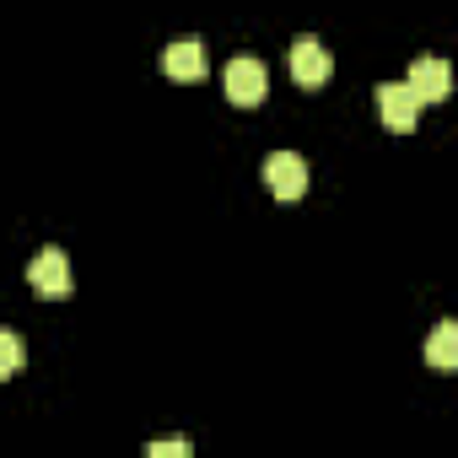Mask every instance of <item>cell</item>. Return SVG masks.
<instances>
[{
    "mask_svg": "<svg viewBox=\"0 0 458 458\" xmlns=\"http://www.w3.org/2000/svg\"><path fill=\"white\" fill-rule=\"evenodd\" d=\"M329 76H335L329 49H324L318 38H297V44H292V81H297V87H308V92H318Z\"/></svg>",
    "mask_w": 458,
    "mask_h": 458,
    "instance_id": "obj_5",
    "label": "cell"
},
{
    "mask_svg": "<svg viewBox=\"0 0 458 458\" xmlns=\"http://www.w3.org/2000/svg\"><path fill=\"white\" fill-rule=\"evenodd\" d=\"M17 367H22V340L12 329H0V383H6Z\"/></svg>",
    "mask_w": 458,
    "mask_h": 458,
    "instance_id": "obj_9",
    "label": "cell"
},
{
    "mask_svg": "<svg viewBox=\"0 0 458 458\" xmlns=\"http://www.w3.org/2000/svg\"><path fill=\"white\" fill-rule=\"evenodd\" d=\"M162 71H167L173 81H205V71H210V55H205V44H199V38H178V44H167V55H162Z\"/></svg>",
    "mask_w": 458,
    "mask_h": 458,
    "instance_id": "obj_6",
    "label": "cell"
},
{
    "mask_svg": "<svg viewBox=\"0 0 458 458\" xmlns=\"http://www.w3.org/2000/svg\"><path fill=\"white\" fill-rule=\"evenodd\" d=\"M420 98L410 92V81H383L377 87V114H383V124L394 130V135H404V130H415L420 124Z\"/></svg>",
    "mask_w": 458,
    "mask_h": 458,
    "instance_id": "obj_4",
    "label": "cell"
},
{
    "mask_svg": "<svg viewBox=\"0 0 458 458\" xmlns=\"http://www.w3.org/2000/svg\"><path fill=\"white\" fill-rule=\"evenodd\" d=\"M221 81H226V98H233L238 108H254V103H265V65L254 60V55H238V60H226V71H221Z\"/></svg>",
    "mask_w": 458,
    "mask_h": 458,
    "instance_id": "obj_3",
    "label": "cell"
},
{
    "mask_svg": "<svg viewBox=\"0 0 458 458\" xmlns=\"http://www.w3.org/2000/svg\"><path fill=\"white\" fill-rule=\"evenodd\" d=\"M28 286H33L44 302H65V297L76 292V281H71V259H65L60 249H38V259L28 265Z\"/></svg>",
    "mask_w": 458,
    "mask_h": 458,
    "instance_id": "obj_1",
    "label": "cell"
},
{
    "mask_svg": "<svg viewBox=\"0 0 458 458\" xmlns=\"http://www.w3.org/2000/svg\"><path fill=\"white\" fill-rule=\"evenodd\" d=\"M146 453H151V458H183V453H189V442H183V437H178V442H151Z\"/></svg>",
    "mask_w": 458,
    "mask_h": 458,
    "instance_id": "obj_10",
    "label": "cell"
},
{
    "mask_svg": "<svg viewBox=\"0 0 458 458\" xmlns=\"http://www.w3.org/2000/svg\"><path fill=\"white\" fill-rule=\"evenodd\" d=\"M426 361H431L437 372H453V367H458V324H453V318H442V324L431 329V340H426Z\"/></svg>",
    "mask_w": 458,
    "mask_h": 458,
    "instance_id": "obj_8",
    "label": "cell"
},
{
    "mask_svg": "<svg viewBox=\"0 0 458 458\" xmlns=\"http://www.w3.org/2000/svg\"><path fill=\"white\" fill-rule=\"evenodd\" d=\"M265 183H270V194L281 205H297L308 194V162L297 151H270L265 157Z\"/></svg>",
    "mask_w": 458,
    "mask_h": 458,
    "instance_id": "obj_2",
    "label": "cell"
},
{
    "mask_svg": "<svg viewBox=\"0 0 458 458\" xmlns=\"http://www.w3.org/2000/svg\"><path fill=\"white\" fill-rule=\"evenodd\" d=\"M410 92H415L420 103H442V98L453 92V71H447V60L420 55V60L410 65Z\"/></svg>",
    "mask_w": 458,
    "mask_h": 458,
    "instance_id": "obj_7",
    "label": "cell"
}]
</instances>
